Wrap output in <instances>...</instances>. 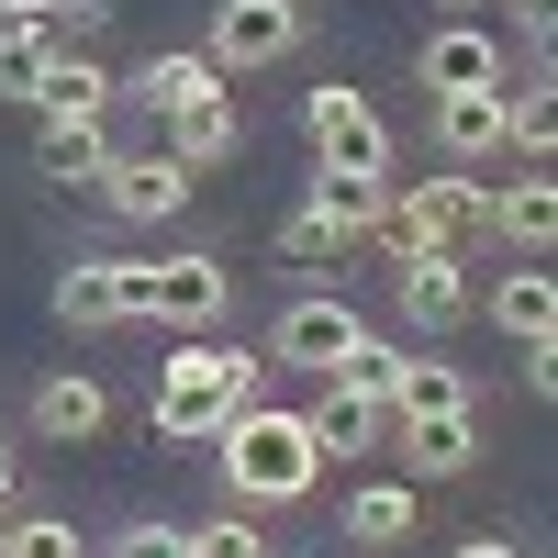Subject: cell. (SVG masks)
I'll return each instance as SVG.
<instances>
[{"label": "cell", "instance_id": "obj_1", "mask_svg": "<svg viewBox=\"0 0 558 558\" xmlns=\"http://www.w3.org/2000/svg\"><path fill=\"white\" fill-rule=\"evenodd\" d=\"M213 447H223V492H235L246 514H268V502H302V492L324 481L313 425H302V413H279V402H235Z\"/></svg>", "mask_w": 558, "mask_h": 558}, {"label": "cell", "instance_id": "obj_2", "mask_svg": "<svg viewBox=\"0 0 558 558\" xmlns=\"http://www.w3.org/2000/svg\"><path fill=\"white\" fill-rule=\"evenodd\" d=\"M257 368L268 357L213 347V336H191L179 357H157V436H223V413L257 402Z\"/></svg>", "mask_w": 558, "mask_h": 558}, {"label": "cell", "instance_id": "obj_3", "mask_svg": "<svg viewBox=\"0 0 558 558\" xmlns=\"http://www.w3.org/2000/svg\"><path fill=\"white\" fill-rule=\"evenodd\" d=\"M223 302H235V268H223V257L123 268V313H134V324H179V336H202V324H223Z\"/></svg>", "mask_w": 558, "mask_h": 558}, {"label": "cell", "instance_id": "obj_4", "mask_svg": "<svg viewBox=\"0 0 558 558\" xmlns=\"http://www.w3.org/2000/svg\"><path fill=\"white\" fill-rule=\"evenodd\" d=\"M470 235H481V191H470V179H391V202H380V246L391 257L470 246Z\"/></svg>", "mask_w": 558, "mask_h": 558}, {"label": "cell", "instance_id": "obj_5", "mask_svg": "<svg viewBox=\"0 0 558 558\" xmlns=\"http://www.w3.org/2000/svg\"><path fill=\"white\" fill-rule=\"evenodd\" d=\"M302 123H313V157L336 168V179H391V123L368 112V89L324 78L313 101H302Z\"/></svg>", "mask_w": 558, "mask_h": 558}, {"label": "cell", "instance_id": "obj_6", "mask_svg": "<svg viewBox=\"0 0 558 558\" xmlns=\"http://www.w3.org/2000/svg\"><path fill=\"white\" fill-rule=\"evenodd\" d=\"M302 45V0H223L213 12V78H246V68H279Z\"/></svg>", "mask_w": 558, "mask_h": 558}, {"label": "cell", "instance_id": "obj_7", "mask_svg": "<svg viewBox=\"0 0 558 558\" xmlns=\"http://www.w3.org/2000/svg\"><path fill=\"white\" fill-rule=\"evenodd\" d=\"M89 191H101V213H123V223H168V213H191V191H202V179L179 168L168 146H146V157H123V146H112Z\"/></svg>", "mask_w": 558, "mask_h": 558}, {"label": "cell", "instance_id": "obj_8", "mask_svg": "<svg viewBox=\"0 0 558 558\" xmlns=\"http://www.w3.org/2000/svg\"><path fill=\"white\" fill-rule=\"evenodd\" d=\"M357 336H368V324H357V313H347L336 291H302L291 313L268 324V368H313V380H324V368H336V357H347Z\"/></svg>", "mask_w": 558, "mask_h": 558}, {"label": "cell", "instance_id": "obj_9", "mask_svg": "<svg viewBox=\"0 0 558 558\" xmlns=\"http://www.w3.org/2000/svg\"><path fill=\"white\" fill-rule=\"evenodd\" d=\"M391 302H402V324H425V336H447V324L470 313V268H458V246L391 257Z\"/></svg>", "mask_w": 558, "mask_h": 558}, {"label": "cell", "instance_id": "obj_10", "mask_svg": "<svg viewBox=\"0 0 558 558\" xmlns=\"http://www.w3.org/2000/svg\"><path fill=\"white\" fill-rule=\"evenodd\" d=\"M391 425H402V470H413V481L481 470V425H470V413H391Z\"/></svg>", "mask_w": 558, "mask_h": 558}, {"label": "cell", "instance_id": "obj_11", "mask_svg": "<svg viewBox=\"0 0 558 558\" xmlns=\"http://www.w3.org/2000/svg\"><path fill=\"white\" fill-rule=\"evenodd\" d=\"M413 78H425V89H502V45L481 23H436L425 57H413Z\"/></svg>", "mask_w": 558, "mask_h": 558}, {"label": "cell", "instance_id": "obj_12", "mask_svg": "<svg viewBox=\"0 0 558 558\" xmlns=\"http://www.w3.org/2000/svg\"><path fill=\"white\" fill-rule=\"evenodd\" d=\"M101 157H112L101 112H45V134H34V179H57V191H89V179H101Z\"/></svg>", "mask_w": 558, "mask_h": 558}, {"label": "cell", "instance_id": "obj_13", "mask_svg": "<svg viewBox=\"0 0 558 558\" xmlns=\"http://www.w3.org/2000/svg\"><path fill=\"white\" fill-rule=\"evenodd\" d=\"M436 146H447L458 168L502 157V89H436Z\"/></svg>", "mask_w": 558, "mask_h": 558}, {"label": "cell", "instance_id": "obj_14", "mask_svg": "<svg viewBox=\"0 0 558 558\" xmlns=\"http://www.w3.org/2000/svg\"><path fill=\"white\" fill-rule=\"evenodd\" d=\"M302 425H313V447H336V458H357V447H380V436H391V402H368V391H347V380H324Z\"/></svg>", "mask_w": 558, "mask_h": 558}, {"label": "cell", "instance_id": "obj_15", "mask_svg": "<svg viewBox=\"0 0 558 558\" xmlns=\"http://www.w3.org/2000/svg\"><path fill=\"white\" fill-rule=\"evenodd\" d=\"M101 425H112V391H101V380H78V368H57V380L34 391V436L78 447V436H101Z\"/></svg>", "mask_w": 558, "mask_h": 558}, {"label": "cell", "instance_id": "obj_16", "mask_svg": "<svg viewBox=\"0 0 558 558\" xmlns=\"http://www.w3.org/2000/svg\"><path fill=\"white\" fill-rule=\"evenodd\" d=\"M492 324H502L514 347H558V279H547V268H502Z\"/></svg>", "mask_w": 558, "mask_h": 558}, {"label": "cell", "instance_id": "obj_17", "mask_svg": "<svg viewBox=\"0 0 558 558\" xmlns=\"http://www.w3.org/2000/svg\"><path fill=\"white\" fill-rule=\"evenodd\" d=\"M57 324H78V336L134 324V313H123V257H78V268L57 279Z\"/></svg>", "mask_w": 558, "mask_h": 558}, {"label": "cell", "instance_id": "obj_18", "mask_svg": "<svg viewBox=\"0 0 558 558\" xmlns=\"http://www.w3.org/2000/svg\"><path fill=\"white\" fill-rule=\"evenodd\" d=\"M481 235H502V246H547L558 235V191H547V179H514V191H481Z\"/></svg>", "mask_w": 558, "mask_h": 558}, {"label": "cell", "instance_id": "obj_19", "mask_svg": "<svg viewBox=\"0 0 558 558\" xmlns=\"http://www.w3.org/2000/svg\"><path fill=\"white\" fill-rule=\"evenodd\" d=\"M168 157L191 168V179L235 157V89H213V101H191V112H168Z\"/></svg>", "mask_w": 558, "mask_h": 558}, {"label": "cell", "instance_id": "obj_20", "mask_svg": "<svg viewBox=\"0 0 558 558\" xmlns=\"http://www.w3.org/2000/svg\"><path fill=\"white\" fill-rule=\"evenodd\" d=\"M413 525H425L413 481H368V492L347 502V536H357V547H413Z\"/></svg>", "mask_w": 558, "mask_h": 558}, {"label": "cell", "instance_id": "obj_21", "mask_svg": "<svg viewBox=\"0 0 558 558\" xmlns=\"http://www.w3.org/2000/svg\"><path fill=\"white\" fill-rule=\"evenodd\" d=\"M213 89H223L213 57H146V68H134V101H146L157 123H168V112H191V101H213Z\"/></svg>", "mask_w": 558, "mask_h": 558}, {"label": "cell", "instance_id": "obj_22", "mask_svg": "<svg viewBox=\"0 0 558 558\" xmlns=\"http://www.w3.org/2000/svg\"><path fill=\"white\" fill-rule=\"evenodd\" d=\"M45 68H57V34L45 23H0V101H45Z\"/></svg>", "mask_w": 558, "mask_h": 558}, {"label": "cell", "instance_id": "obj_23", "mask_svg": "<svg viewBox=\"0 0 558 558\" xmlns=\"http://www.w3.org/2000/svg\"><path fill=\"white\" fill-rule=\"evenodd\" d=\"M380 202H391V179H336V168H324V191H313V213L336 223L347 246H357V235H380Z\"/></svg>", "mask_w": 558, "mask_h": 558}, {"label": "cell", "instance_id": "obj_24", "mask_svg": "<svg viewBox=\"0 0 558 558\" xmlns=\"http://www.w3.org/2000/svg\"><path fill=\"white\" fill-rule=\"evenodd\" d=\"M34 112H112V68H101V57H57Z\"/></svg>", "mask_w": 558, "mask_h": 558}, {"label": "cell", "instance_id": "obj_25", "mask_svg": "<svg viewBox=\"0 0 558 558\" xmlns=\"http://www.w3.org/2000/svg\"><path fill=\"white\" fill-rule=\"evenodd\" d=\"M391 413H470V380H458L447 357H402V391H391Z\"/></svg>", "mask_w": 558, "mask_h": 558}, {"label": "cell", "instance_id": "obj_26", "mask_svg": "<svg viewBox=\"0 0 558 558\" xmlns=\"http://www.w3.org/2000/svg\"><path fill=\"white\" fill-rule=\"evenodd\" d=\"M324 380H347V391H368V402H391V391H402V347H391V336H357L336 368H324Z\"/></svg>", "mask_w": 558, "mask_h": 558}, {"label": "cell", "instance_id": "obj_27", "mask_svg": "<svg viewBox=\"0 0 558 558\" xmlns=\"http://www.w3.org/2000/svg\"><path fill=\"white\" fill-rule=\"evenodd\" d=\"M0 558H89V547H78L68 514H12L0 525Z\"/></svg>", "mask_w": 558, "mask_h": 558}, {"label": "cell", "instance_id": "obj_28", "mask_svg": "<svg viewBox=\"0 0 558 558\" xmlns=\"http://www.w3.org/2000/svg\"><path fill=\"white\" fill-rule=\"evenodd\" d=\"M502 146H525V157L558 146V101L547 89H502Z\"/></svg>", "mask_w": 558, "mask_h": 558}, {"label": "cell", "instance_id": "obj_29", "mask_svg": "<svg viewBox=\"0 0 558 558\" xmlns=\"http://www.w3.org/2000/svg\"><path fill=\"white\" fill-rule=\"evenodd\" d=\"M179 547H191V558H268V536H257L246 502H235V514H213V525H191Z\"/></svg>", "mask_w": 558, "mask_h": 558}, {"label": "cell", "instance_id": "obj_30", "mask_svg": "<svg viewBox=\"0 0 558 558\" xmlns=\"http://www.w3.org/2000/svg\"><path fill=\"white\" fill-rule=\"evenodd\" d=\"M279 257H291V268H336V257H347V235H336L324 213H291V223H279Z\"/></svg>", "mask_w": 558, "mask_h": 558}, {"label": "cell", "instance_id": "obj_31", "mask_svg": "<svg viewBox=\"0 0 558 558\" xmlns=\"http://www.w3.org/2000/svg\"><path fill=\"white\" fill-rule=\"evenodd\" d=\"M112 558H191V547H179V536H168V525H134V536H123V547H112Z\"/></svg>", "mask_w": 558, "mask_h": 558}, {"label": "cell", "instance_id": "obj_32", "mask_svg": "<svg viewBox=\"0 0 558 558\" xmlns=\"http://www.w3.org/2000/svg\"><path fill=\"white\" fill-rule=\"evenodd\" d=\"M447 558H525V547H514V536H458Z\"/></svg>", "mask_w": 558, "mask_h": 558}, {"label": "cell", "instance_id": "obj_33", "mask_svg": "<svg viewBox=\"0 0 558 558\" xmlns=\"http://www.w3.org/2000/svg\"><path fill=\"white\" fill-rule=\"evenodd\" d=\"M45 12H57V0H0V23H45Z\"/></svg>", "mask_w": 558, "mask_h": 558}, {"label": "cell", "instance_id": "obj_34", "mask_svg": "<svg viewBox=\"0 0 558 558\" xmlns=\"http://www.w3.org/2000/svg\"><path fill=\"white\" fill-rule=\"evenodd\" d=\"M0 502H12V436H0Z\"/></svg>", "mask_w": 558, "mask_h": 558}, {"label": "cell", "instance_id": "obj_35", "mask_svg": "<svg viewBox=\"0 0 558 558\" xmlns=\"http://www.w3.org/2000/svg\"><path fill=\"white\" fill-rule=\"evenodd\" d=\"M514 12H525V23H536V34H547V0H514Z\"/></svg>", "mask_w": 558, "mask_h": 558}, {"label": "cell", "instance_id": "obj_36", "mask_svg": "<svg viewBox=\"0 0 558 558\" xmlns=\"http://www.w3.org/2000/svg\"><path fill=\"white\" fill-rule=\"evenodd\" d=\"M458 12H470V0H458Z\"/></svg>", "mask_w": 558, "mask_h": 558}]
</instances>
